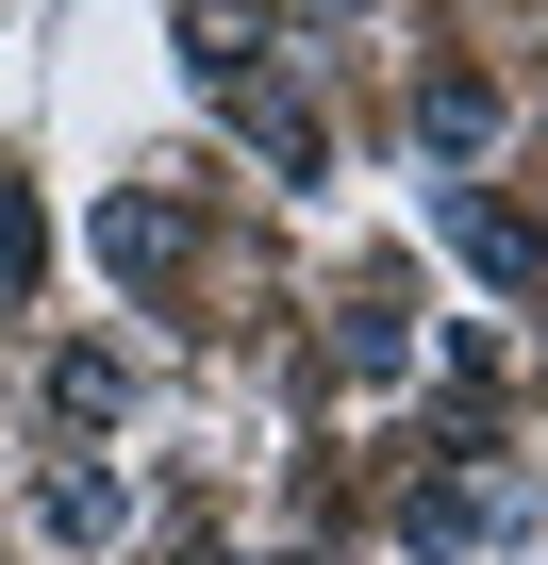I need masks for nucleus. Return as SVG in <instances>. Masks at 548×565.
<instances>
[{"label":"nucleus","instance_id":"nucleus-3","mask_svg":"<svg viewBox=\"0 0 548 565\" xmlns=\"http://www.w3.org/2000/svg\"><path fill=\"white\" fill-rule=\"evenodd\" d=\"M216 117H233L266 167H316V117H300V84H266V67H216Z\"/></svg>","mask_w":548,"mask_h":565},{"label":"nucleus","instance_id":"nucleus-4","mask_svg":"<svg viewBox=\"0 0 548 565\" xmlns=\"http://www.w3.org/2000/svg\"><path fill=\"white\" fill-rule=\"evenodd\" d=\"M133 416V366L117 350H51V433H117Z\"/></svg>","mask_w":548,"mask_h":565},{"label":"nucleus","instance_id":"nucleus-7","mask_svg":"<svg viewBox=\"0 0 548 565\" xmlns=\"http://www.w3.org/2000/svg\"><path fill=\"white\" fill-rule=\"evenodd\" d=\"M18 300H34V200L0 183V317H18Z\"/></svg>","mask_w":548,"mask_h":565},{"label":"nucleus","instance_id":"nucleus-2","mask_svg":"<svg viewBox=\"0 0 548 565\" xmlns=\"http://www.w3.org/2000/svg\"><path fill=\"white\" fill-rule=\"evenodd\" d=\"M432 233L465 249V282H482V300H531V233H515L498 200H465V183H449V200H432Z\"/></svg>","mask_w":548,"mask_h":565},{"label":"nucleus","instance_id":"nucleus-5","mask_svg":"<svg viewBox=\"0 0 548 565\" xmlns=\"http://www.w3.org/2000/svg\"><path fill=\"white\" fill-rule=\"evenodd\" d=\"M482 134H498V84H465V67H432V84H416V150H449V167H465Z\"/></svg>","mask_w":548,"mask_h":565},{"label":"nucleus","instance_id":"nucleus-6","mask_svg":"<svg viewBox=\"0 0 548 565\" xmlns=\"http://www.w3.org/2000/svg\"><path fill=\"white\" fill-rule=\"evenodd\" d=\"M100 266H117V282H166V266H183V216H166V200H100Z\"/></svg>","mask_w":548,"mask_h":565},{"label":"nucleus","instance_id":"nucleus-1","mask_svg":"<svg viewBox=\"0 0 548 565\" xmlns=\"http://www.w3.org/2000/svg\"><path fill=\"white\" fill-rule=\"evenodd\" d=\"M34 515H51V548H117V532H133V482H117L100 449H51V482H34Z\"/></svg>","mask_w":548,"mask_h":565}]
</instances>
